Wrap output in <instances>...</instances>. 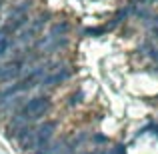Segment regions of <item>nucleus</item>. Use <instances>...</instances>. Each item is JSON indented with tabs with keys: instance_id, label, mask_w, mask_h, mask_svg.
Instances as JSON below:
<instances>
[{
	"instance_id": "nucleus-5",
	"label": "nucleus",
	"mask_w": 158,
	"mask_h": 154,
	"mask_svg": "<svg viewBox=\"0 0 158 154\" xmlns=\"http://www.w3.org/2000/svg\"><path fill=\"white\" fill-rule=\"evenodd\" d=\"M48 18H50V14H48V12H42V14H38L34 20H30V22H28V24H30V30L34 32V34H38V32L42 30L44 26H46Z\"/></svg>"
},
{
	"instance_id": "nucleus-7",
	"label": "nucleus",
	"mask_w": 158,
	"mask_h": 154,
	"mask_svg": "<svg viewBox=\"0 0 158 154\" xmlns=\"http://www.w3.org/2000/svg\"><path fill=\"white\" fill-rule=\"evenodd\" d=\"M12 44H14V42H12L8 36H0V56H4V54L10 50Z\"/></svg>"
},
{
	"instance_id": "nucleus-8",
	"label": "nucleus",
	"mask_w": 158,
	"mask_h": 154,
	"mask_svg": "<svg viewBox=\"0 0 158 154\" xmlns=\"http://www.w3.org/2000/svg\"><path fill=\"white\" fill-rule=\"evenodd\" d=\"M102 32H104V28H90L88 34H102Z\"/></svg>"
},
{
	"instance_id": "nucleus-11",
	"label": "nucleus",
	"mask_w": 158,
	"mask_h": 154,
	"mask_svg": "<svg viewBox=\"0 0 158 154\" xmlns=\"http://www.w3.org/2000/svg\"><path fill=\"white\" fill-rule=\"evenodd\" d=\"M152 22H156V24H158V14L154 16V18H152Z\"/></svg>"
},
{
	"instance_id": "nucleus-10",
	"label": "nucleus",
	"mask_w": 158,
	"mask_h": 154,
	"mask_svg": "<svg viewBox=\"0 0 158 154\" xmlns=\"http://www.w3.org/2000/svg\"><path fill=\"white\" fill-rule=\"evenodd\" d=\"M122 152H124V148H122V146H116L114 150H112V154H122Z\"/></svg>"
},
{
	"instance_id": "nucleus-12",
	"label": "nucleus",
	"mask_w": 158,
	"mask_h": 154,
	"mask_svg": "<svg viewBox=\"0 0 158 154\" xmlns=\"http://www.w3.org/2000/svg\"><path fill=\"white\" fill-rule=\"evenodd\" d=\"M0 70H2V66H0Z\"/></svg>"
},
{
	"instance_id": "nucleus-9",
	"label": "nucleus",
	"mask_w": 158,
	"mask_h": 154,
	"mask_svg": "<svg viewBox=\"0 0 158 154\" xmlns=\"http://www.w3.org/2000/svg\"><path fill=\"white\" fill-rule=\"evenodd\" d=\"M80 96H82V94H74V96L70 98V104H78V102H80Z\"/></svg>"
},
{
	"instance_id": "nucleus-2",
	"label": "nucleus",
	"mask_w": 158,
	"mask_h": 154,
	"mask_svg": "<svg viewBox=\"0 0 158 154\" xmlns=\"http://www.w3.org/2000/svg\"><path fill=\"white\" fill-rule=\"evenodd\" d=\"M70 76V70H60V72H54V74H48V76L42 78V86L46 88H52V86H58Z\"/></svg>"
},
{
	"instance_id": "nucleus-6",
	"label": "nucleus",
	"mask_w": 158,
	"mask_h": 154,
	"mask_svg": "<svg viewBox=\"0 0 158 154\" xmlns=\"http://www.w3.org/2000/svg\"><path fill=\"white\" fill-rule=\"evenodd\" d=\"M70 30V26H68V22H56V24H52V28H50V38H58V36H66V32Z\"/></svg>"
},
{
	"instance_id": "nucleus-3",
	"label": "nucleus",
	"mask_w": 158,
	"mask_h": 154,
	"mask_svg": "<svg viewBox=\"0 0 158 154\" xmlns=\"http://www.w3.org/2000/svg\"><path fill=\"white\" fill-rule=\"evenodd\" d=\"M20 106H24V98L22 96H12V98H6V100L0 102V110L10 114V112H16Z\"/></svg>"
},
{
	"instance_id": "nucleus-4",
	"label": "nucleus",
	"mask_w": 158,
	"mask_h": 154,
	"mask_svg": "<svg viewBox=\"0 0 158 154\" xmlns=\"http://www.w3.org/2000/svg\"><path fill=\"white\" fill-rule=\"evenodd\" d=\"M32 0H22V2L18 4V6H14V8H10V12H8V18H18V16H22V14H28V12L32 10Z\"/></svg>"
},
{
	"instance_id": "nucleus-1",
	"label": "nucleus",
	"mask_w": 158,
	"mask_h": 154,
	"mask_svg": "<svg viewBox=\"0 0 158 154\" xmlns=\"http://www.w3.org/2000/svg\"><path fill=\"white\" fill-rule=\"evenodd\" d=\"M54 128H56V122H54V120H48V122H44L42 126L38 128V130H34V136H36L34 148L42 150V148H46V146H48V142H50V138H52Z\"/></svg>"
}]
</instances>
